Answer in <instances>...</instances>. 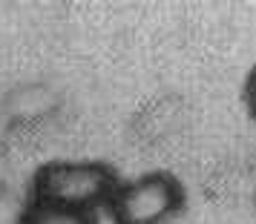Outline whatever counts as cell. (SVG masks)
Instances as JSON below:
<instances>
[{"label": "cell", "mask_w": 256, "mask_h": 224, "mask_svg": "<svg viewBox=\"0 0 256 224\" xmlns=\"http://www.w3.org/2000/svg\"><path fill=\"white\" fill-rule=\"evenodd\" d=\"M187 207L184 181L170 170H150L121 181L106 216L112 224H167Z\"/></svg>", "instance_id": "cell-2"}, {"label": "cell", "mask_w": 256, "mask_h": 224, "mask_svg": "<svg viewBox=\"0 0 256 224\" xmlns=\"http://www.w3.org/2000/svg\"><path fill=\"white\" fill-rule=\"evenodd\" d=\"M14 224H101V216L92 210H75V207H60V204L26 199Z\"/></svg>", "instance_id": "cell-3"}, {"label": "cell", "mask_w": 256, "mask_h": 224, "mask_svg": "<svg viewBox=\"0 0 256 224\" xmlns=\"http://www.w3.org/2000/svg\"><path fill=\"white\" fill-rule=\"evenodd\" d=\"M124 178L101 158H55L44 161L29 178V201H46L75 210H106Z\"/></svg>", "instance_id": "cell-1"}, {"label": "cell", "mask_w": 256, "mask_h": 224, "mask_svg": "<svg viewBox=\"0 0 256 224\" xmlns=\"http://www.w3.org/2000/svg\"><path fill=\"white\" fill-rule=\"evenodd\" d=\"M242 104H244V109H248V115L256 121V60H254V66L248 69V75H244V83H242Z\"/></svg>", "instance_id": "cell-4"}]
</instances>
